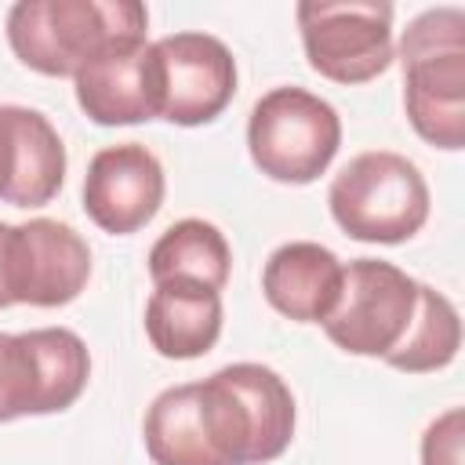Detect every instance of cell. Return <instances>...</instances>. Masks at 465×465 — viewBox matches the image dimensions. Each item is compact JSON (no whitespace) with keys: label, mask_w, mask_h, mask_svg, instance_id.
<instances>
[{"label":"cell","mask_w":465,"mask_h":465,"mask_svg":"<svg viewBox=\"0 0 465 465\" xmlns=\"http://www.w3.org/2000/svg\"><path fill=\"white\" fill-rule=\"evenodd\" d=\"M91 378V352L69 327L0 331V425L69 411Z\"/></svg>","instance_id":"8992f818"},{"label":"cell","mask_w":465,"mask_h":465,"mask_svg":"<svg viewBox=\"0 0 465 465\" xmlns=\"http://www.w3.org/2000/svg\"><path fill=\"white\" fill-rule=\"evenodd\" d=\"M167 178L142 142L105 145L84 174V211L109 236H131L149 225L163 203Z\"/></svg>","instance_id":"7c38bea8"},{"label":"cell","mask_w":465,"mask_h":465,"mask_svg":"<svg viewBox=\"0 0 465 465\" xmlns=\"http://www.w3.org/2000/svg\"><path fill=\"white\" fill-rule=\"evenodd\" d=\"M461 440H465V414L461 407L443 411L421 432V465H461Z\"/></svg>","instance_id":"d6986e66"},{"label":"cell","mask_w":465,"mask_h":465,"mask_svg":"<svg viewBox=\"0 0 465 465\" xmlns=\"http://www.w3.org/2000/svg\"><path fill=\"white\" fill-rule=\"evenodd\" d=\"M196 389V414L218 465L276 461L294 440L291 385L265 363H229Z\"/></svg>","instance_id":"6da1fadb"},{"label":"cell","mask_w":465,"mask_h":465,"mask_svg":"<svg viewBox=\"0 0 465 465\" xmlns=\"http://www.w3.org/2000/svg\"><path fill=\"white\" fill-rule=\"evenodd\" d=\"M145 29L138 0H18L7 11L15 58L44 76H76L105 44Z\"/></svg>","instance_id":"3957f363"},{"label":"cell","mask_w":465,"mask_h":465,"mask_svg":"<svg viewBox=\"0 0 465 465\" xmlns=\"http://www.w3.org/2000/svg\"><path fill=\"white\" fill-rule=\"evenodd\" d=\"M7 124V189L11 207H44L65 182V145L54 124L29 105H4Z\"/></svg>","instance_id":"5bb4252c"},{"label":"cell","mask_w":465,"mask_h":465,"mask_svg":"<svg viewBox=\"0 0 465 465\" xmlns=\"http://www.w3.org/2000/svg\"><path fill=\"white\" fill-rule=\"evenodd\" d=\"M338 109L305 87H272L247 116V153L254 167L283 185L316 182L338 156Z\"/></svg>","instance_id":"5b68a950"},{"label":"cell","mask_w":465,"mask_h":465,"mask_svg":"<svg viewBox=\"0 0 465 465\" xmlns=\"http://www.w3.org/2000/svg\"><path fill=\"white\" fill-rule=\"evenodd\" d=\"M76 105L98 127L160 120V62L145 33L105 44L76 76Z\"/></svg>","instance_id":"30bf717a"},{"label":"cell","mask_w":465,"mask_h":465,"mask_svg":"<svg viewBox=\"0 0 465 465\" xmlns=\"http://www.w3.org/2000/svg\"><path fill=\"white\" fill-rule=\"evenodd\" d=\"M403 109L421 142L436 149L465 145V11L429 7L400 40Z\"/></svg>","instance_id":"7a4b0ae2"},{"label":"cell","mask_w":465,"mask_h":465,"mask_svg":"<svg viewBox=\"0 0 465 465\" xmlns=\"http://www.w3.org/2000/svg\"><path fill=\"white\" fill-rule=\"evenodd\" d=\"M149 276L156 283H196L207 291H218L229 283L232 251L225 232L214 222L203 218H182L160 232V240L149 247Z\"/></svg>","instance_id":"2e32d148"},{"label":"cell","mask_w":465,"mask_h":465,"mask_svg":"<svg viewBox=\"0 0 465 465\" xmlns=\"http://www.w3.org/2000/svg\"><path fill=\"white\" fill-rule=\"evenodd\" d=\"M345 265L316 240L280 243L262 269L265 302L294 323H323L341 298Z\"/></svg>","instance_id":"4fadbf2b"},{"label":"cell","mask_w":465,"mask_h":465,"mask_svg":"<svg viewBox=\"0 0 465 465\" xmlns=\"http://www.w3.org/2000/svg\"><path fill=\"white\" fill-rule=\"evenodd\" d=\"M309 65L334 84H367L392 58V4L381 0H305L294 11Z\"/></svg>","instance_id":"ba28073f"},{"label":"cell","mask_w":465,"mask_h":465,"mask_svg":"<svg viewBox=\"0 0 465 465\" xmlns=\"http://www.w3.org/2000/svg\"><path fill=\"white\" fill-rule=\"evenodd\" d=\"M4 182H7V142H4V116H0V196H4Z\"/></svg>","instance_id":"44dd1931"},{"label":"cell","mask_w":465,"mask_h":465,"mask_svg":"<svg viewBox=\"0 0 465 465\" xmlns=\"http://www.w3.org/2000/svg\"><path fill=\"white\" fill-rule=\"evenodd\" d=\"M222 334V294L196 283H156L145 302V338L167 360H196Z\"/></svg>","instance_id":"9a60e30c"},{"label":"cell","mask_w":465,"mask_h":465,"mask_svg":"<svg viewBox=\"0 0 465 465\" xmlns=\"http://www.w3.org/2000/svg\"><path fill=\"white\" fill-rule=\"evenodd\" d=\"M11 232H15V225L0 222V309L15 305V294H11Z\"/></svg>","instance_id":"ffe728a7"},{"label":"cell","mask_w":465,"mask_h":465,"mask_svg":"<svg viewBox=\"0 0 465 465\" xmlns=\"http://www.w3.org/2000/svg\"><path fill=\"white\" fill-rule=\"evenodd\" d=\"M142 440L153 465H218L196 414L193 381L171 385L149 403L142 421Z\"/></svg>","instance_id":"e0dca14e"},{"label":"cell","mask_w":465,"mask_h":465,"mask_svg":"<svg viewBox=\"0 0 465 465\" xmlns=\"http://www.w3.org/2000/svg\"><path fill=\"white\" fill-rule=\"evenodd\" d=\"M334 225L360 243H403L429 222V185L414 160L367 149L327 189Z\"/></svg>","instance_id":"277c9868"},{"label":"cell","mask_w":465,"mask_h":465,"mask_svg":"<svg viewBox=\"0 0 465 465\" xmlns=\"http://www.w3.org/2000/svg\"><path fill=\"white\" fill-rule=\"evenodd\" d=\"M91 280L87 240L58 218H29L11 232V294L15 305L58 309L80 298Z\"/></svg>","instance_id":"8fae6325"},{"label":"cell","mask_w":465,"mask_h":465,"mask_svg":"<svg viewBox=\"0 0 465 465\" xmlns=\"http://www.w3.org/2000/svg\"><path fill=\"white\" fill-rule=\"evenodd\" d=\"M418 298L421 283L400 265L381 258H352L345 265L341 298L320 327L349 356L389 360L414 323Z\"/></svg>","instance_id":"52a82bcc"},{"label":"cell","mask_w":465,"mask_h":465,"mask_svg":"<svg viewBox=\"0 0 465 465\" xmlns=\"http://www.w3.org/2000/svg\"><path fill=\"white\" fill-rule=\"evenodd\" d=\"M458 349H461V316L454 302L432 291L429 283H421L414 323L385 363L403 374H429V371H443L447 363H454Z\"/></svg>","instance_id":"ac0fdd59"},{"label":"cell","mask_w":465,"mask_h":465,"mask_svg":"<svg viewBox=\"0 0 465 465\" xmlns=\"http://www.w3.org/2000/svg\"><path fill=\"white\" fill-rule=\"evenodd\" d=\"M160 62V120L200 127L218 120L236 94V58L211 33H171L153 40Z\"/></svg>","instance_id":"9c48e42d"}]
</instances>
